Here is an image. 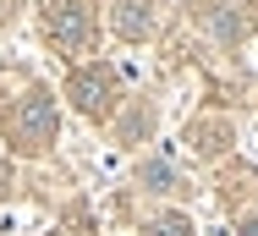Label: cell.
<instances>
[{
  "mask_svg": "<svg viewBox=\"0 0 258 236\" xmlns=\"http://www.w3.org/2000/svg\"><path fill=\"white\" fill-rule=\"evenodd\" d=\"M72 99H77V110L104 115L110 99H115V72H110V66H83V72H72Z\"/></svg>",
  "mask_w": 258,
  "mask_h": 236,
  "instance_id": "cell-3",
  "label": "cell"
},
{
  "mask_svg": "<svg viewBox=\"0 0 258 236\" xmlns=\"http://www.w3.org/2000/svg\"><path fill=\"white\" fill-rule=\"evenodd\" d=\"M6 138L17 143L22 154L50 148V143H55V99L44 94V88H33V94H28L11 115H6Z\"/></svg>",
  "mask_w": 258,
  "mask_h": 236,
  "instance_id": "cell-2",
  "label": "cell"
},
{
  "mask_svg": "<svg viewBox=\"0 0 258 236\" xmlns=\"http://www.w3.org/2000/svg\"><path fill=\"white\" fill-rule=\"evenodd\" d=\"M44 33L66 61L94 55V0H50L44 6Z\"/></svg>",
  "mask_w": 258,
  "mask_h": 236,
  "instance_id": "cell-1",
  "label": "cell"
},
{
  "mask_svg": "<svg viewBox=\"0 0 258 236\" xmlns=\"http://www.w3.org/2000/svg\"><path fill=\"white\" fill-rule=\"evenodd\" d=\"M149 231H154V236H187V220H181V214H170V220H154Z\"/></svg>",
  "mask_w": 258,
  "mask_h": 236,
  "instance_id": "cell-6",
  "label": "cell"
},
{
  "mask_svg": "<svg viewBox=\"0 0 258 236\" xmlns=\"http://www.w3.org/2000/svg\"><path fill=\"white\" fill-rule=\"evenodd\" d=\"M242 236H258V220H253V225H247V231H242Z\"/></svg>",
  "mask_w": 258,
  "mask_h": 236,
  "instance_id": "cell-8",
  "label": "cell"
},
{
  "mask_svg": "<svg viewBox=\"0 0 258 236\" xmlns=\"http://www.w3.org/2000/svg\"><path fill=\"white\" fill-rule=\"evenodd\" d=\"M6 192H11V170H0V198H6Z\"/></svg>",
  "mask_w": 258,
  "mask_h": 236,
  "instance_id": "cell-7",
  "label": "cell"
},
{
  "mask_svg": "<svg viewBox=\"0 0 258 236\" xmlns=\"http://www.w3.org/2000/svg\"><path fill=\"white\" fill-rule=\"evenodd\" d=\"M143 182L154 192H170L176 187V165H170V159H149V165H143Z\"/></svg>",
  "mask_w": 258,
  "mask_h": 236,
  "instance_id": "cell-5",
  "label": "cell"
},
{
  "mask_svg": "<svg viewBox=\"0 0 258 236\" xmlns=\"http://www.w3.org/2000/svg\"><path fill=\"white\" fill-rule=\"evenodd\" d=\"M154 17H149V0H115V33L121 39H149Z\"/></svg>",
  "mask_w": 258,
  "mask_h": 236,
  "instance_id": "cell-4",
  "label": "cell"
}]
</instances>
